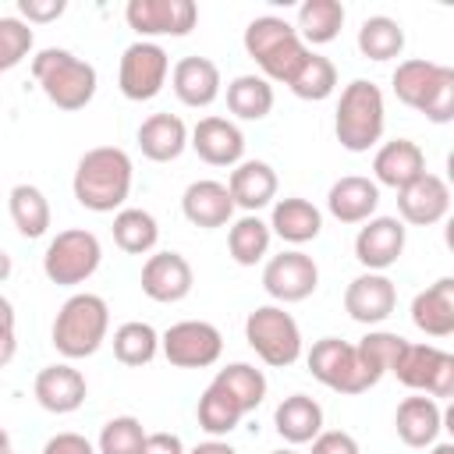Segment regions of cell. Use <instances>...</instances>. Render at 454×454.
Segmentation results:
<instances>
[{
	"label": "cell",
	"instance_id": "obj_40",
	"mask_svg": "<svg viewBox=\"0 0 454 454\" xmlns=\"http://www.w3.org/2000/svg\"><path fill=\"white\" fill-rule=\"evenodd\" d=\"M287 89H291L298 99L323 103V99L333 96V89H337V67H333V60L309 50V57L301 60V67H298L294 78L287 82Z\"/></svg>",
	"mask_w": 454,
	"mask_h": 454
},
{
	"label": "cell",
	"instance_id": "obj_20",
	"mask_svg": "<svg viewBox=\"0 0 454 454\" xmlns=\"http://www.w3.org/2000/svg\"><path fill=\"white\" fill-rule=\"evenodd\" d=\"M32 394H35L39 408H46V411H53V415H71V411H78V408L85 404L89 383H85V376H82L74 365L53 362V365H46V369L35 372Z\"/></svg>",
	"mask_w": 454,
	"mask_h": 454
},
{
	"label": "cell",
	"instance_id": "obj_51",
	"mask_svg": "<svg viewBox=\"0 0 454 454\" xmlns=\"http://www.w3.org/2000/svg\"><path fill=\"white\" fill-rule=\"evenodd\" d=\"M7 277H11V255H7L4 248H0V284H4Z\"/></svg>",
	"mask_w": 454,
	"mask_h": 454
},
{
	"label": "cell",
	"instance_id": "obj_19",
	"mask_svg": "<svg viewBox=\"0 0 454 454\" xmlns=\"http://www.w3.org/2000/svg\"><path fill=\"white\" fill-rule=\"evenodd\" d=\"M450 213V188L436 174H422L408 188L397 192V220L411 227H433Z\"/></svg>",
	"mask_w": 454,
	"mask_h": 454
},
{
	"label": "cell",
	"instance_id": "obj_29",
	"mask_svg": "<svg viewBox=\"0 0 454 454\" xmlns=\"http://www.w3.org/2000/svg\"><path fill=\"white\" fill-rule=\"evenodd\" d=\"M138 149L153 163H170L188 149V128L177 114H153L138 124Z\"/></svg>",
	"mask_w": 454,
	"mask_h": 454
},
{
	"label": "cell",
	"instance_id": "obj_28",
	"mask_svg": "<svg viewBox=\"0 0 454 454\" xmlns=\"http://www.w3.org/2000/svg\"><path fill=\"white\" fill-rule=\"evenodd\" d=\"M323 231V213L301 199V195H287V199H277L273 202V213H270V234H277L280 241L287 245H305V241H316Z\"/></svg>",
	"mask_w": 454,
	"mask_h": 454
},
{
	"label": "cell",
	"instance_id": "obj_41",
	"mask_svg": "<svg viewBox=\"0 0 454 454\" xmlns=\"http://www.w3.org/2000/svg\"><path fill=\"white\" fill-rule=\"evenodd\" d=\"M195 419H199V429H202V433H209L213 440H220V436L234 433V429L241 426L245 411H241V408H238L216 383H209V387L202 390V397H199Z\"/></svg>",
	"mask_w": 454,
	"mask_h": 454
},
{
	"label": "cell",
	"instance_id": "obj_21",
	"mask_svg": "<svg viewBox=\"0 0 454 454\" xmlns=\"http://www.w3.org/2000/svg\"><path fill=\"white\" fill-rule=\"evenodd\" d=\"M426 174V153L419 142L411 138H390L376 149L372 156V181L376 184H387L394 192L408 188L411 181H419Z\"/></svg>",
	"mask_w": 454,
	"mask_h": 454
},
{
	"label": "cell",
	"instance_id": "obj_52",
	"mask_svg": "<svg viewBox=\"0 0 454 454\" xmlns=\"http://www.w3.org/2000/svg\"><path fill=\"white\" fill-rule=\"evenodd\" d=\"M7 450H11V433L0 426V454H7Z\"/></svg>",
	"mask_w": 454,
	"mask_h": 454
},
{
	"label": "cell",
	"instance_id": "obj_30",
	"mask_svg": "<svg viewBox=\"0 0 454 454\" xmlns=\"http://www.w3.org/2000/svg\"><path fill=\"white\" fill-rule=\"evenodd\" d=\"M273 426H277V433H280L291 447L312 443V440L323 433V404H319L316 397H309V394H291V397H284V401L277 404Z\"/></svg>",
	"mask_w": 454,
	"mask_h": 454
},
{
	"label": "cell",
	"instance_id": "obj_10",
	"mask_svg": "<svg viewBox=\"0 0 454 454\" xmlns=\"http://www.w3.org/2000/svg\"><path fill=\"white\" fill-rule=\"evenodd\" d=\"M390 372L415 394L454 397V355L436 348V344H411L408 340Z\"/></svg>",
	"mask_w": 454,
	"mask_h": 454
},
{
	"label": "cell",
	"instance_id": "obj_33",
	"mask_svg": "<svg viewBox=\"0 0 454 454\" xmlns=\"http://www.w3.org/2000/svg\"><path fill=\"white\" fill-rule=\"evenodd\" d=\"M7 209H11V220H14V227H18L21 238L32 241V238H43L50 231L53 213H50V199L43 195V188H35V184H14L11 195H7Z\"/></svg>",
	"mask_w": 454,
	"mask_h": 454
},
{
	"label": "cell",
	"instance_id": "obj_43",
	"mask_svg": "<svg viewBox=\"0 0 454 454\" xmlns=\"http://www.w3.org/2000/svg\"><path fill=\"white\" fill-rule=\"evenodd\" d=\"M32 43H35L32 25H25L18 14H4L0 18V74L18 67L32 53Z\"/></svg>",
	"mask_w": 454,
	"mask_h": 454
},
{
	"label": "cell",
	"instance_id": "obj_44",
	"mask_svg": "<svg viewBox=\"0 0 454 454\" xmlns=\"http://www.w3.org/2000/svg\"><path fill=\"white\" fill-rule=\"evenodd\" d=\"M67 11L64 0H18V18L25 25H50Z\"/></svg>",
	"mask_w": 454,
	"mask_h": 454
},
{
	"label": "cell",
	"instance_id": "obj_9",
	"mask_svg": "<svg viewBox=\"0 0 454 454\" xmlns=\"http://www.w3.org/2000/svg\"><path fill=\"white\" fill-rule=\"evenodd\" d=\"M170 74V57L160 43L138 39L131 46H124L121 53V67H117V89L124 99L131 103H149L163 92Z\"/></svg>",
	"mask_w": 454,
	"mask_h": 454
},
{
	"label": "cell",
	"instance_id": "obj_22",
	"mask_svg": "<svg viewBox=\"0 0 454 454\" xmlns=\"http://www.w3.org/2000/svg\"><path fill=\"white\" fill-rule=\"evenodd\" d=\"M181 213L192 227H202V231H213V227H227L234 220V199L227 192L223 181H213V177H202V181H192L181 195Z\"/></svg>",
	"mask_w": 454,
	"mask_h": 454
},
{
	"label": "cell",
	"instance_id": "obj_17",
	"mask_svg": "<svg viewBox=\"0 0 454 454\" xmlns=\"http://www.w3.org/2000/svg\"><path fill=\"white\" fill-rule=\"evenodd\" d=\"M188 145L195 149V156L209 167H238L245 160V135L234 121L227 117H202L192 131H188Z\"/></svg>",
	"mask_w": 454,
	"mask_h": 454
},
{
	"label": "cell",
	"instance_id": "obj_34",
	"mask_svg": "<svg viewBox=\"0 0 454 454\" xmlns=\"http://www.w3.org/2000/svg\"><path fill=\"white\" fill-rule=\"evenodd\" d=\"M213 383L248 415V411H255L262 401H266V376H262V369H255V365H248V362H231V365H223V369H216V376H213Z\"/></svg>",
	"mask_w": 454,
	"mask_h": 454
},
{
	"label": "cell",
	"instance_id": "obj_6",
	"mask_svg": "<svg viewBox=\"0 0 454 454\" xmlns=\"http://www.w3.org/2000/svg\"><path fill=\"white\" fill-rule=\"evenodd\" d=\"M106 330H110V309H106V301L99 294H92V291H78V294H71L57 309L50 340H53V348L67 362H74V358L96 355L103 348V340H106Z\"/></svg>",
	"mask_w": 454,
	"mask_h": 454
},
{
	"label": "cell",
	"instance_id": "obj_2",
	"mask_svg": "<svg viewBox=\"0 0 454 454\" xmlns=\"http://www.w3.org/2000/svg\"><path fill=\"white\" fill-rule=\"evenodd\" d=\"M390 85H394V96L404 106L419 110L426 121L433 124L454 121V67L426 57H411L394 67Z\"/></svg>",
	"mask_w": 454,
	"mask_h": 454
},
{
	"label": "cell",
	"instance_id": "obj_18",
	"mask_svg": "<svg viewBox=\"0 0 454 454\" xmlns=\"http://www.w3.org/2000/svg\"><path fill=\"white\" fill-rule=\"evenodd\" d=\"M397 309V287L387 273H358L344 291V312L362 326H380Z\"/></svg>",
	"mask_w": 454,
	"mask_h": 454
},
{
	"label": "cell",
	"instance_id": "obj_26",
	"mask_svg": "<svg viewBox=\"0 0 454 454\" xmlns=\"http://www.w3.org/2000/svg\"><path fill=\"white\" fill-rule=\"evenodd\" d=\"M394 429H397L401 443H408V447H433L443 429V408L436 404V397L411 394L397 404Z\"/></svg>",
	"mask_w": 454,
	"mask_h": 454
},
{
	"label": "cell",
	"instance_id": "obj_50",
	"mask_svg": "<svg viewBox=\"0 0 454 454\" xmlns=\"http://www.w3.org/2000/svg\"><path fill=\"white\" fill-rule=\"evenodd\" d=\"M14 355H18V337H4L0 340V369H7L14 362Z\"/></svg>",
	"mask_w": 454,
	"mask_h": 454
},
{
	"label": "cell",
	"instance_id": "obj_39",
	"mask_svg": "<svg viewBox=\"0 0 454 454\" xmlns=\"http://www.w3.org/2000/svg\"><path fill=\"white\" fill-rule=\"evenodd\" d=\"M404 344H408V340H404L401 333H390V330H369V333L355 344L358 362H362V369L369 372L372 383H380V380L397 365Z\"/></svg>",
	"mask_w": 454,
	"mask_h": 454
},
{
	"label": "cell",
	"instance_id": "obj_31",
	"mask_svg": "<svg viewBox=\"0 0 454 454\" xmlns=\"http://www.w3.org/2000/svg\"><path fill=\"white\" fill-rule=\"evenodd\" d=\"M344 28V4L340 0H305L298 7L294 32L305 46H326Z\"/></svg>",
	"mask_w": 454,
	"mask_h": 454
},
{
	"label": "cell",
	"instance_id": "obj_23",
	"mask_svg": "<svg viewBox=\"0 0 454 454\" xmlns=\"http://www.w3.org/2000/svg\"><path fill=\"white\" fill-rule=\"evenodd\" d=\"M220 85H223L220 82V67L209 57H181L170 67V89L192 110L213 106L216 96H220Z\"/></svg>",
	"mask_w": 454,
	"mask_h": 454
},
{
	"label": "cell",
	"instance_id": "obj_35",
	"mask_svg": "<svg viewBox=\"0 0 454 454\" xmlns=\"http://www.w3.org/2000/svg\"><path fill=\"white\" fill-rule=\"evenodd\" d=\"M270 241H273L270 223L259 220V213L238 216V220L231 223V231H227V252H231V259H234L238 266H255V262H262L266 252H270Z\"/></svg>",
	"mask_w": 454,
	"mask_h": 454
},
{
	"label": "cell",
	"instance_id": "obj_45",
	"mask_svg": "<svg viewBox=\"0 0 454 454\" xmlns=\"http://www.w3.org/2000/svg\"><path fill=\"white\" fill-rule=\"evenodd\" d=\"M309 454H362L358 440L344 429H323L316 440H312V450Z\"/></svg>",
	"mask_w": 454,
	"mask_h": 454
},
{
	"label": "cell",
	"instance_id": "obj_25",
	"mask_svg": "<svg viewBox=\"0 0 454 454\" xmlns=\"http://www.w3.org/2000/svg\"><path fill=\"white\" fill-rule=\"evenodd\" d=\"M227 192L234 199V209L259 213L277 199V170L266 160H241L227 177Z\"/></svg>",
	"mask_w": 454,
	"mask_h": 454
},
{
	"label": "cell",
	"instance_id": "obj_3",
	"mask_svg": "<svg viewBox=\"0 0 454 454\" xmlns=\"http://www.w3.org/2000/svg\"><path fill=\"white\" fill-rule=\"evenodd\" d=\"M32 78L39 82L43 96L57 106V110H85L96 96V67L89 60H82L78 53L64 50V46H46L32 57Z\"/></svg>",
	"mask_w": 454,
	"mask_h": 454
},
{
	"label": "cell",
	"instance_id": "obj_15",
	"mask_svg": "<svg viewBox=\"0 0 454 454\" xmlns=\"http://www.w3.org/2000/svg\"><path fill=\"white\" fill-rule=\"evenodd\" d=\"M408 227L397 216H369L355 234V259L365 273H383L404 255Z\"/></svg>",
	"mask_w": 454,
	"mask_h": 454
},
{
	"label": "cell",
	"instance_id": "obj_5",
	"mask_svg": "<svg viewBox=\"0 0 454 454\" xmlns=\"http://www.w3.org/2000/svg\"><path fill=\"white\" fill-rule=\"evenodd\" d=\"M245 53L259 64L262 78L273 85H287L294 78V71L301 67V60L309 57V46L298 39L294 25H287L284 18L277 14H262V18H252L248 28H245Z\"/></svg>",
	"mask_w": 454,
	"mask_h": 454
},
{
	"label": "cell",
	"instance_id": "obj_46",
	"mask_svg": "<svg viewBox=\"0 0 454 454\" xmlns=\"http://www.w3.org/2000/svg\"><path fill=\"white\" fill-rule=\"evenodd\" d=\"M39 454H96V443L85 440L82 433H57L43 443Z\"/></svg>",
	"mask_w": 454,
	"mask_h": 454
},
{
	"label": "cell",
	"instance_id": "obj_48",
	"mask_svg": "<svg viewBox=\"0 0 454 454\" xmlns=\"http://www.w3.org/2000/svg\"><path fill=\"white\" fill-rule=\"evenodd\" d=\"M4 337H14V305H11V298L0 294V340Z\"/></svg>",
	"mask_w": 454,
	"mask_h": 454
},
{
	"label": "cell",
	"instance_id": "obj_1",
	"mask_svg": "<svg viewBox=\"0 0 454 454\" xmlns=\"http://www.w3.org/2000/svg\"><path fill=\"white\" fill-rule=\"evenodd\" d=\"M131 177L135 167L121 145H96L82 153L71 177V192L89 213H117L131 195Z\"/></svg>",
	"mask_w": 454,
	"mask_h": 454
},
{
	"label": "cell",
	"instance_id": "obj_12",
	"mask_svg": "<svg viewBox=\"0 0 454 454\" xmlns=\"http://www.w3.org/2000/svg\"><path fill=\"white\" fill-rule=\"evenodd\" d=\"M160 351L177 369H206L216 365L223 351V333L206 319H181L160 333Z\"/></svg>",
	"mask_w": 454,
	"mask_h": 454
},
{
	"label": "cell",
	"instance_id": "obj_49",
	"mask_svg": "<svg viewBox=\"0 0 454 454\" xmlns=\"http://www.w3.org/2000/svg\"><path fill=\"white\" fill-rule=\"evenodd\" d=\"M184 454H238L227 440H206V443H195L192 450H184Z\"/></svg>",
	"mask_w": 454,
	"mask_h": 454
},
{
	"label": "cell",
	"instance_id": "obj_36",
	"mask_svg": "<svg viewBox=\"0 0 454 454\" xmlns=\"http://www.w3.org/2000/svg\"><path fill=\"white\" fill-rule=\"evenodd\" d=\"M401 50H404V28H401L397 18L372 14V18L362 21V28H358V53L365 60L383 64V60L401 57Z\"/></svg>",
	"mask_w": 454,
	"mask_h": 454
},
{
	"label": "cell",
	"instance_id": "obj_16",
	"mask_svg": "<svg viewBox=\"0 0 454 454\" xmlns=\"http://www.w3.org/2000/svg\"><path fill=\"white\" fill-rule=\"evenodd\" d=\"M138 284H142L145 298H153L160 305H174V301H184L192 294L195 273H192V262L181 252H153L142 262Z\"/></svg>",
	"mask_w": 454,
	"mask_h": 454
},
{
	"label": "cell",
	"instance_id": "obj_54",
	"mask_svg": "<svg viewBox=\"0 0 454 454\" xmlns=\"http://www.w3.org/2000/svg\"><path fill=\"white\" fill-rule=\"evenodd\" d=\"M270 454H298V450H291V447H280V450H270Z\"/></svg>",
	"mask_w": 454,
	"mask_h": 454
},
{
	"label": "cell",
	"instance_id": "obj_38",
	"mask_svg": "<svg viewBox=\"0 0 454 454\" xmlns=\"http://www.w3.org/2000/svg\"><path fill=\"white\" fill-rule=\"evenodd\" d=\"M114 358L121 362V365H131V369H138V365H149L156 355H160V333L149 326V323H142V319H128V323H121L117 330H114Z\"/></svg>",
	"mask_w": 454,
	"mask_h": 454
},
{
	"label": "cell",
	"instance_id": "obj_14",
	"mask_svg": "<svg viewBox=\"0 0 454 454\" xmlns=\"http://www.w3.org/2000/svg\"><path fill=\"white\" fill-rule=\"evenodd\" d=\"M124 21L153 43V35H188L199 21V7L192 0H128Z\"/></svg>",
	"mask_w": 454,
	"mask_h": 454
},
{
	"label": "cell",
	"instance_id": "obj_32",
	"mask_svg": "<svg viewBox=\"0 0 454 454\" xmlns=\"http://www.w3.org/2000/svg\"><path fill=\"white\" fill-rule=\"evenodd\" d=\"M160 241V223L149 209L124 206L114 213V245L128 255H149Z\"/></svg>",
	"mask_w": 454,
	"mask_h": 454
},
{
	"label": "cell",
	"instance_id": "obj_55",
	"mask_svg": "<svg viewBox=\"0 0 454 454\" xmlns=\"http://www.w3.org/2000/svg\"><path fill=\"white\" fill-rule=\"evenodd\" d=\"M7 454H14V450H7Z\"/></svg>",
	"mask_w": 454,
	"mask_h": 454
},
{
	"label": "cell",
	"instance_id": "obj_24",
	"mask_svg": "<svg viewBox=\"0 0 454 454\" xmlns=\"http://www.w3.org/2000/svg\"><path fill=\"white\" fill-rule=\"evenodd\" d=\"M326 209L340 223H365L380 209V184L362 174H348L330 184L326 192Z\"/></svg>",
	"mask_w": 454,
	"mask_h": 454
},
{
	"label": "cell",
	"instance_id": "obj_47",
	"mask_svg": "<svg viewBox=\"0 0 454 454\" xmlns=\"http://www.w3.org/2000/svg\"><path fill=\"white\" fill-rule=\"evenodd\" d=\"M138 454H184V443L177 433H145Z\"/></svg>",
	"mask_w": 454,
	"mask_h": 454
},
{
	"label": "cell",
	"instance_id": "obj_27",
	"mask_svg": "<svg viewBox=\"0 0 454 454\" xmlns=\"http://www.w3.org/2000/svg\"><path fill=\"white\" fill-rule=\"evenodd\" d=\"M411 323L436 340L454 333V277H440L411 298Z\"/></svg>",
	"mask_w": 454,
	"mask_h": 454
},
{
	"label": "cell",
	"instance_id": "obj_42",
	"mask_svg": "<svg viewBox=\"0 0 454 454\" xmlns=\"http://www.w3.org/2000/svg\"><path fill=\"white\" fill-rule=\"evenodd\" d=\"M145 440V429L135 415H114L96 440V454H138Z\"/></svg>",
	"mask_w": 454,
	"mask_h": 454
},
{
	"label": "cell",
	"instance_id": "obj_53",
	"mask_svg": "<svg viewBox=\"0 0 454 454\" xmlns=\"http://www.w3.org/2000/svg\"><path fill=\"white\" fill-rule=\"evenodd\" d=\"M429 454H454V443H433Z\"/></svg>",
	"mask_w": 454,
	"mask_h": 454
},
{
	"label": "cell",
	"instance_id": "obj_8",
	"mask_svg": "<svg viewBox=\"0 0 454 454\" xmlns=\"http://www.w3.org/2000/svg\"><path fill=\"white\" fill-rule=\"evenodd\" d=\"M99 262H103V245L85 227L60 231L57 238H50V245L43 252V273L57 287L85 284L99 270Z\"/></svg>",
	"mask_w": 454,
	"mask_h": 454
},
{
	"label": "cell",
	"instance_id": "obj_11",
	"mask_svg": "<svg viewBox=\"0 0 454 454\" xmlns=\"http://www.w3.org/2000/svg\"><path fill=\"white\" fill-rule=\"evenodd\" d=\"M305 362H309V372H312L323 387H330V390H337V394H365L369 387H376V383L369 380V372L362 369L355 344H348V340H340V337H323V340H316Z\"/></svg>",
	"mask_w": 454,
	"mask_h": 454
},
{
	"label": "cell",
	"instance_id": "obj_7",
	"mask_svg": "<svg viewBox=\"0 0 454 454\" xmlns=\"http://www.w3.org/2000/svg\"><path fill=\"white\" fill-rule=\"evenodd\" d=\"M245 340L273 369H287L301 358V326L284 305H255L245 319Z\"/></svg>",
	"mask_w": 454,
	"mask_h": 454
},
{
	"label": "cell",
	"instance_id": "obj_37",
	"mask_svg": "<svg viewBox=\"0 0 454 454\" xmlns=\"http://www.w3.org/2000/svg\"><path fill=\"white\" fill-rule=\"evenodd\" d=\"M227 110L238 121H262L273 110V85L262 74H238L227 85Z\"/></svg>",
	"mask_w": 454,
	"mask_h": 454
},
{
	"label": "cell",
	"instance_id": "obj_13",
	"mask_svg": "<svg viewBox=\"0 0 454 454\" xmlns=\"http://www.w3.org/2000/svg\"><path fill=\"white\" fill-rule=\"evenodd\" d=\"M262 287L277 305L305 301L319 287V266L301 248H287L280 255H270L262 266Z\"/></svg>",
	"mask_w": 454,
	"mask_h": 454
},
{
	"label": "cell",
	"instance_id": "obj_4",
	"mask_svg": "<svg viewBox=\"0 0 454 454\" xmlns=\"http://www.w3.org/2000/svg\"><path fill=\"white\" fill-rule=\"evenodd\" d=\"M387 128V103L376 82L355 78L340 89L337 99V117H333V135L348 153H369L380 145Z\"/></svg>",
	"mask_w": 454,
	"mask_h": 454
}]
</instances>
